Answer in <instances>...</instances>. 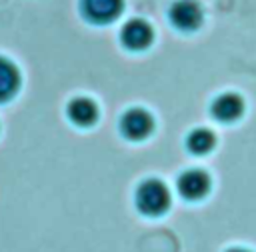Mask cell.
<instances>
[{
  "label": "cell",
  "mask_w": 256,
  "mask_h": 252,
  "mask_svg": "<svg viewBox=\"0 0 256 252\" xmlns=\"http://www.w3.org/2000/svg\"><path fill=\"white\" fill-rule=\"evenodd\" d=\"M134 204L144 216H160L170 206V190L158 178H146L134 192Z\"/></svg>",
  "instance_id": "obj_1"
},
{
  "label": "cell",
  "mask_w": 256,
  "mask_h": 252,
  "mask_svg": "<svg viewBox=\"0 0 256 252\" xmlns=\"http://www.w3.org/2000/svg\"><path fill=\"white\" fill-rule=\"evenodd\" d=\"M154 128V118L144 108H130L120 118V132L128 140H144Z\"/></svg>",
  "instance_id": "obj_2"
},
{
  "label": "cell",
  "mask_w": 256,
  "mask_h": 252,
  "mask_svg": "<svg viewBox=\"0 0 256 252\" xmlns=\"http://www.w3.org/2000/svg\"><path fill=\"white\" fill-rule=\"evenodd\" d=\"M178 194L186 200H200L210 190V176L200 168H190L182 172L176 180Z\"/></svg>",
  "instance_id": "obj_3"
},
{
  "label": "cell",
  "mask_w": 256,
  "mask_h": 252,
  "mask_svg": "<svg viewBox=\"0 0 256 252\" xmlns=\"http://www.w3.org/2000/svg\"><path fill=\"white\" fill-rule=\"evenodd\" d=\"M170 20L180 30H194L202 20V10L196 0H176L170 6Z\"/></svg>",
  "instance_id": "obj_4"
},
{
  "label": "cell",
  "mask_w": 256,
  "mask_h": 252,
  "mask_svg": "<svg viewBox=\"0 0 256 252\" xmlns=\"http://www.w3.org/2000/svg\"><path fill=\"white\" fill-rule=\"evenodd\" d=\"M152 36L154 34H152L150 24L146 20H142V18L128 20L124 24V28H122V34H120L124 46L130 48V50H144L152 42Z\"/></svg>",
  "instance_id": "obj_5"
},
{
  "label": "cell",
  "mask_w": 256,
  "mask_h": 252,
  "mask_svg": "<svg viewBox=\"0 0 256 252\" xmlns=\"http://www.w3.org/2000/svg\"><path fill=\"white\" fill-rule=\"evenodd\" d=\"M212 116L220 122H234L242 116L244 112V100L240 94L236 92H226V94H220L214 102H212V108H210Z\"/></svg>",
  "instance_id": "obj_6"
},
{
  "label": "cell",
  "mask_w": 256,
  "mask_h": 252,
  "mask_svg": "<svg viewBox=\"0 0 256 252\" xmlns=\"http://www.w3.org/2000/svg\"><path fill=\"white\" fill-rule=\"evenodd\" d=\"M122 10V0H82V12L92 22H110Z\"/></svg>",
  "instance_id": "obj_7"
},
{
  "label": "cell",
  "mask_w": 256,
  "mask_h": 252,
  "mask_svg": "<svg viewBox=\"0 0 256 252\" xmlns=\"http://www.w3.org/2000/svg\"><path fill=\"white\" fill-rule=\"evenodd\" d=\"M68 118L78 126H92L98 118V108L90 98H74L68 104Z\"/></svg>",
  "instance_id": "obj_8"
},
{
  "label": "cell",
  "mask_w": 256,
  "mask_h": 252,
  "mask_svg": "<svg viewBox=\"0 0 256 252\" xmlns=\"http://www.w3.org/2000/svg\"><path fill=\"white\" fill-rule=\"evenodd\" d=\"M20 86V72L18 68L8 60L0 56V102H6L16 94Z\"/></svg>",
  "instance_id": "obj_9"
},
{
  "label": "cell",
  "mask_w": 256,
  "mask_h": 252,
  "mask_svg": "<svg viewBox=\"0 0 256 252\" xmlns=\"http://www.w3.org/2000/svg\"><path fill=\"white\" fill-rule=\"evenodd\" d=\"M216 144V136L212 130L208 128H194L188 136H186V148L192 152V154H206L214 148Z\"/></svg>",
  "instance_id": "obj_10"
},
{
  "label": "cell",
  "mask_w": 256,
  "mask_h": 252,
  "mask_svg": "<svg viewBox=\"0 0 256 252\" xmlns=\"http://www.w3.org/2000/svg\"><path fill=\"white\" fill-rule=\"evenodd\" d=\"M226 252H252V250H248V248H242V246H234V248H228Z\"/></svg>",
  "instance_id": "obj_11"
}]
</instances>
